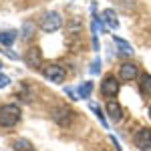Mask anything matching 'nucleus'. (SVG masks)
<instances>
[{
	"mask_svg": "<svg viewBox=\"0 0 151 151\" xmlns=\"http://www.w3.org/2000/svg\"><path fill=\"white\" fill-rule=\"evenodd\" d=\"M18 121H20L18 105H2L0 107V125L2 127H14Z\"/></svg>",
	"mask_w": 151,
	"mask_h": 151,
	"instance_id": "nucleus-1",
	"label": "nucleus"
},
{
	"mask_svg": "<svg viewBox=\"0 0 151 151\" xmlns=\"http://www.w3.org/2000/svg\"><path fill=\"white\" fill-rule=\"evenodd\" d=\"M63 26V18L58 12H47L42 18H40V28L45 32H55Z\"/></svg>",
	"mask_w": 151,
	"mask_h": 151,
	"instance_id": "nucleus-2",
	"label": "nucleus"
},
{
	"mask_svg": "<svg viewBox=\"0 0 151 151\" xmlns=\"http://www.w3.org/2000/svg\"><path fill=\"white\" fill-rule=\"evenodd\" d=\"M42 77L50 83H63L67 73L60 65H48V67H42Z\"/></svg>",
	"mask_w": 151,
	"mask_h": 151,
	"instance_id": "nucleus-3",
	"label": "nucleus"
},
{
	"mask_svg": "<svg viewBox=\"0 0 151 151\" xmlns=\"http://www.w3.org/2000/svg\"><path fill=\"white\" fill-rule=\"evenodd\" d=\"M133 143L141 151H151V129H147V127L139 129L135 133V137H133Z\"/></svg>",
	"mask_w": 151,
	"mask_h": 151,
	"instance_id": "nucleus-4",
	"label": "nucleus"
},
{
	"mask_svg": "<svg viewBox=\"0 0 151 151\" xmlns=\"http://www.w3.org/2000/svg\"><path fill=\"white\" fill-rule=\"evenodd\" d=\"M24 63L30 69H42V55H40V50L36 47H30L24 52Z\"/></svg>",
	"mask_w": 151,
	"mask_h": 151,
	"instance_id": "nucleus-5",
	"label": "nucleus"
},
{
	"mask_svg": "<svg viewBox=\"0 0 151 151\" xmlns=\"http://www.w3.org/2000/svg\"><path fill=\"white\" fill-rule=\"evenodd\" d=\"M101 93H103L105 97H109V99L119 93V81H117L113 75H109V77L103 79V83H101Z\"/></svg>",
	"mask_w": 151,
	"mask_h": 151,
	"instance_id": "nucleus-6",
	"label": "nucleus"
},
{
	"mask_svg": "<svg viewBox=\"0 0 151 151\" xmlns=\"http://www.w3.org/2000/svg\"><path fill=\"white\" fill-rule=\"evenodd\" d=\"M73 117H75V113L70 109H67V107H58V109H55V113H52V119L57 121L58 125H63V127L69 125L70 121H73Z\"/></svg>",
	"mask_w": 151,
	"mask_h": 151,
	"instance_id": "nucleus-7",
	"label": "nucleus"
},
{
	"mask_svg": "<svg viewBox=\"0 0 151 151\" xmlns=\"http://www.w3.org/2000/svg\"><path fill=\"white\" fill-rule=\"evenodd\" d=\"M137 65H133V63H123L121 65V70H119V75H121V79L123 81H133L135 77H137Z\"/></svg>",
	"mask_w": 151,
	"mask_h": 151,
	"instance_id": "nucleus-8",
	"label": "nucleus"
},
{
	"mask_svg": "<svg viewBox=\"0 0 151 151\" xmlns=\"http://www.w3.org/2000/svg\"><path fill=\"white\" fill-rule=\"evenodd\" d=\"M107 113H109V117L117 123V121H121V117H123V109H121V105H119V103L109 101V103H107Z\"/></svg>",
	"mask_w": 151,
	"mask_h": 151,
	"instance_id": "nucleus-9",
	"label": "nucleus"
},
{
	"mask_svg": "<svg viewBox=\"0 0 151 151\" xmlns=\"http://www.w3.org/2000/svg\"><path fill=\"white\" fill-rule=\"evenodd\" d=\"M103 20L107 22V26H109V28H113V30H117V28H119V20H117V14H115V10L107 8V10L103 12Z\"/></svg>",
	"mask_w": 151,
	"mask_h": 151,
	"instance_id": "nucleus-10",
	"label": "nucleus"
},
{
	"mask_svg": "<svg viewBox=\"0 0 151 151\" xmlns=\"http://www.w3.org/2000/svg\"><path fill=\"white\" fill-rule=\"evenodd\" d=\"M113 42L117 45V48H119V52H121V55H129V57H131V55L135 52L133 47L129 45L127 40H123V38H119V36H113Z\"/></svg>",
	"mask_w": 151,
	"mask_h": 151,
	"instance_id": "nucleus-11",
	"label": "nucleus"
},
{
	"mask_svg": "<svg viewBox=\"0 0 151 151\" xmlns=\"http://www.w3.org/2000/svg\"><path fill=\"white\" fill-rule=\"evenodd\" d=\"M139 87H141V93L145 95V97H151V75H143L141 77V83H139Z\"/></svg>",
	"mask_w": 151,
	"mask_h": 151,
	"instance_id": "nucleus-12",
	"label": "nucleus"
},
{
	"mask_svg": "<svg viewBox=\"0 0 151 151\" xmlns=\"http://www.w3.org/2000/svg\"><path fill=\"white\" fill-rule=\"evenodd\" d=\"M14 40H16V32H14V30L0 32V45H2V47H10Z\"/></svg>",
	"mask_w": 151,
	"mask_h": 151,
	"instance_id": "nucleus-13",
	"label": "nucleus"
},
{
	"mask_svg": "<svg viewBox=\"0 0 151 151\" xmlns=\"http://www.w3.org/2000/svg\"><path fill=\"white\" fill-rule=\"evenodd\" d=\"M14 151H35V147H32V143L26 139H16L14 141Z\"/></svg>",
	"mask_w": 151,
	"mask_h": 151,
	"instance_id": "nucleus-14",
	"label": "nucleus"
},
{
	"mask_svg": "<svg viewBox=\"0 0 151 151\" xmlns=\"http://www.w3.org/2000/svg\"><path fill=\"white\" fill-rule=\"evenodd\" d=\"M91 93H93V83H91V81H85L81 87H79V97H81V99H89Z\"/></svg>",
	"mask_w": 151,
	"mask_h": 151,
	"instance_id": "nucleus-15",
	"label": "nucleus"
},
{
	"mask_svg": "<svg viewBox=\"0 0 151 151\" xmlns=\"http://www.w3.org/2000/svg\"><path fill=\"white\" fill-rule=\"evenodd\" d=\"M91 111H93L95 115H97V119H99V123H101V125H103L105 129L109 127V125H107V119H105V115H103V109H101L99 105H97V103H91Z\"/></svg>",
	"mask_w": 151,
	"mask_h": 151,
	"instance_id": "nucleus-16",
	"label": "nucleus"
},
{
	"mask_svg": "<svg viewBox=\"0 0 151 151\" xmlns=\"http://www.w3.org/2000/svg\"><path fill=\"white\" fill-rule=\"evenodd\" d=\"M35 35V24L32 22H24V28H22V38H30Z\"/></svg>",
	"mask_w": 151,
	"mask_h": 151,
	"instance_id": "nucleus-17",
	"label": "nucleus"
},
{
	"mask_svg": "<svg viewBox=\"0 0 151 151\" xmlns=\"http://www.w3.org/2000/svg\"><path fill=\"white\" fill-rule=\"evenodd\" d=\"M99 70H101V58L97 57V58L93 60V65H91V75H97Z\"/></svg>",
	"mask_w": 151,
	"mask_h": 151,
	"instance_id": "nucleus-18",
	"label": "nucleus"
},
{
	"mask_svg": "<svg viewBox=\"0 0 151 151\" xmlns=\"http://www.w3.org/2000/svg\"><path fill=\"white\" fill-rule=\"evenodd\" d=\"M8 85H10V79L0 73V89H4V87H8Z\"/></svg>",
	"mask_w": 151,
	"mask_h": 151,
	"instance_id": "nucleus-19",
	"label": "nucleus"
},
{
	"mask_svg": "<svg viewBox=\"0 0 151 151\" xmlns=\"http://www.w3.org/2000/svg\"><path fill=\"white\" fill-rule=\"evenodd\" d=\"M2 52H4V55H6L8 58H12V60H16V58H18V55H16V52H12L10 48H6V50H2Z\"/></svg>",
	"mask_w": 151,
	"mask_h": 151,
	"instance_id": "nucleus-20",
	"label": "nucleus"
},
{
	"mask_svg": "<svg viewBox=\"0 0 151 151\" xmlns=\"http://www.w3.org/2000/svg\"><path fill=\"white\" fill-rule=\"evenodd\" d=\"M65 93L69 95L70 99H77V95H75V91H73V89H69V87H67V89H65Z\"/></svg>",
	"mask_w": 151,
	"mask_h": 151,
	"instance_id": "nucleus-21",
	"label": "nucleus"
},
{
	"mask_svg": "<svg viewBox=\"0 0 151 151\" xmlns=\"http://www.w3.org/2000/svg\"><path fill=\"white\" fill-rule=\"evenodd\" d=\"M91 40H93V50H99V38H97V36H93Z\"/></svg>",
	"mask_w": 151,
	"mask_h": 151,
	"instance_id": "nucleus-22",
	"label": "nucleus"
},
{
	"mask_svg": "<svg viewBox=\"0 0 151 151\" xmlns=\"http://www.w3.org/2000/svg\"><path fill=\"white\" fill-rule=\"evenodd\" d=\"M2 67H4V65H2V60H0V69H2Z\"/></svg>",
	"mask_w": 151,
	"mask_h": 151,
	"instance_id": "nucleus-23",
	"label": "nucleus"
},
{
	"mask_svg": "<svg viewBox=\"0 0 151 151\" xmlns=\"http://www.w3.org/2000/svg\"><path fill=\"white\" fill-rule=\"evenodd\" d=\"M149 117H151V107H149Z\"/></svg>",
	"mask_w": 151,
	"mask_h": 151,
	"instance_id": "nucleus-24",
	"label": "nucleus"
}]
</instances>
